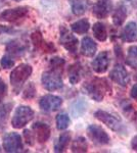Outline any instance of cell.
<instances>
[{
	"instance_id": "1",
	"label": "cell",
	"mask_w": 137,
	"mask_h": 153,
	"mask_svg": "<svg viewBox=\"0 0 137 153\" xmlns=\"http://www.w3.org/2000/svg\"><path fill=\"white\" fill-rule=\"evenodd\" d=\"M82 89L89 97L97 101V102L103 101L104 96H106V92L111 90L109 87V84L101 79H94L90 82H86Z\"/></svg>"
},
{
	"instance_id": "2",
	"label": "cell",
	"mask_w": 137,
	"mask_h": 153,
	"mask_svg": "<svg viewBox=\"0 0 137 153\" xmlns=\"http://www.w3.org/2000/svg\"><path fill=\"white\" fill-rule=\"evenodd\" d=\"M32 71H33L32 66L27 63H22L11 71L9 80H10V84L14 91H19L23 87V85L32 75Z\"/></svg>"
},
{
	"instance_id": "3",
	"label": "cell",
	"mask_w": 137,
	"mask_h": 153,
	"mask_svg": "<svg viewBox=\"0 0 137 153\" xmlns=\"http://www.w3.org/2000/svg\"><path fill=\"white\" fill-rule=\"evenodd\" d=\"M34 117V111L30 106L19 105L14 110L11 118V126L14 129H22Z\"/></svg>"
},
{
	"instance_id": "4",
	"label": "cell",
	"mask_w": 137,
	"mask_h": 153,
	"mask_svg": "<svg viewBox=\"0 0 137 153\" xmlns=\"http://www.w3.org/2000/svg\"><path fill=\"white\" fill-rule=\"evenodd\" d=\"M41 82L43 87L48 91H56L64 87L63 79L58 71H49L42 74Z\"/></svg>"
},
{
	"instance_id": "5",
	"label": "cell",
	"mask_w": 137,
	"mask_h": 153,
	"mask_svg": "<svg viewBox=\"0 0 137 153\" xmlns=\"http://www.w3.org/2000/svg\"><path fill=\"white\" fill-rule=\"evenodd\" d=\"M29 14V9L26 6H19L16 8L6 9L0 13V22H6V23H17L23 21Z\"/></svg>"
},
{
	"instance_id": "6",
	"label": "cell",
	"mask_w": 137,
	"mask_h": 153,
	"mask_svg": "<svg viewBox=\"0 0 137 153\" xmlns=\"http://www.w3.org/2000/svg\"><path fill=\"white\" fill-rule=\"evenodd\" d=\"M94 117L115 132L120 133L124 130V126L122 125L121 120L111 113L103 111V110H97L94 112Z\"/></svg>"
},
{
	"instance_id": "7",
	"label": "cell",
	"mask_w": 137,
	"mask_h": 153,
	"mask_svg": "<svg viewBox=\"0 0 137 153\" xmlns=\"http://www.w3.org/2000/svg\"><path fill=\"white\" fill-rule=\"evenodd\" d=\"M3 149L6 152L16 153L24 149L22 137L17 133H8L3 137Z\"/></svg>"
},
{
	"instance_id": "8",
	"label": "cell",
	"mask_w": 137,
	"mask_h": 153,
	"mask_svg": "<svg viewBox=\"0 0 137 153\" xmlns=\"http://www.w3.org/2000/svg\"><path fill=\"white\" fill-rule=\"evenodd\" d=\"M87 135L89 139L97 145H108L111 141L108 133L97 125L89 126L87 128Z\"/></svg>"
},
{
	"instance_id": "9",
	"label": "cell",
	"mask_w": 137,
	"mask_h": 153,
	"mask_svg": "<svg viewBox=\"0 0 137 153\" xmlns=\"http://www.w3.org/2000/svg\"><path fill=\"white\" fill-rule=\"evenodd\" d=\"M61 36H59V43L64 46V49L71 53H75L78 49V39L75 37L66 27H61L59 29Z\"/></svg>"
},
{
	"instance_id": "10",
	"label": "cell",
	"mask_w": 137,
	"mask_h": 153,
	"mask_svg": "<svg viewBox=\"0 0 137 153\" xmlns=\"http://www.w3.org/2000/svg\"><path fill=\"white\" fill-rule=\"evenodd\" d=\"M63 104V99L55 95H45L39 101V106L44 111H55Z\"/></svg>"
},
{
	"instance_id": "11",
	"label": "cell",
	"mask_w": 137,
	"mask_h": 153,
	"mask_svg": "<svg viewBox=\"0 0 137 153\" xmlns=\"http://www.w3.org/2000/svg\"><path fill=\"white\" fill-rule=\"evenodd\" d=\"M109 78L112 81L117 83L122 87H126L127 84L129 83V75L126 68L121 65H116L114 68L109 73Z\"/></svg>"
},
{
	"instance_id": "12",
	"label": "cell",
	"mask_w": 137,
	"mask_h": 153,
	"mask_svg": "<svg viewBox=\"0 0 137 153\" xmlns=\"http://www.w3.org/2000/svg\"><path fill=\"white\" fill-rule=\"evenodd\" d=\"M32 131L34 132L35 138L38 141V143L40 144H43L45 143L47 140L50 137V127H49L47 124H44V123L38 122L35 123V124L32 126Z\"/></svg>"
},
{
	"instance_id": "13",
	"label": "cell",
	"mask_w": 137,
	"mask_h": 153,
	"mask_svg": "<svg viewBox=\"0 0 137 153\" xmlns=\"http://www.w3.org/2000/svg\"><path fill=\"white\" fill-rule=\"evenodd\" d=\"M93 71L97 74H103L108 71L109 65V53L108 51L99 53L91 63Z\"/></svg>"
},
{
	"instance_id": "14",
	"label": "cell",
	"mask_w": 137,
	"mask_h": 153,
	"mask_svg": "<svg viewBox=\"0 0 137 153\" xmlns=\"http://www.w3.org/2000/svg\"><path fill=\"white\" fill-rule=\"evenodd\" d=\"M112 8V0H98L93 6V14L97 19H106L111 13Z\"/></svg>"
},
{
	"instance_id": "15",
	"label": "cell",
	"mask_w": 137,
	"mask_h": 153,
	"mask_svg": "<svg viewBox=\"0 0 137 153\" xmlns=\"http://www.w3.org/2000/svg\"><path fill=\"white\" fill-rule=\"evenodd\" d=\"M28 49V46L19 40H12L6 45L7 54L11 57H21Z\"/></svg>"
},
{
	"instance_id": "16",
	"label": "cell",
	"mask_w": 137,
	"mask_h": 153,
	"mask_svg": "<svg viewBox=\"0 0 137 153\" xmlns=\"http://www.w3.org/2000/svg\"><path fill=\"white\" fill-rule=\"evenodd\" d=\"M97 45L90 37H85L81 42V53L87 57H92L95 54Z\"/></svg>"
},
{
	"instance_id": "17",
	"label": "cell",
	"mask_w": 137,
	"mask_h": 153,
	"mask_svg": "<svg viewBox=\"0 0 137 153\" xmlns=\"http://www.w3.org/2000/svg\"><path fill=\"white\" fill-rule=\"evenodd\" d=\"M123 39L127 42L137 41V25L134 22H130L126 25L123 31Z\"/></svg>"
},
{
	"instance_id": "18",
	"label": "cell",
	"mask_w": 137,
	"mask_h": 153,
	"mask_svg": "<svg viewBox=\"0 0 137 153\" xmlns=\"http://www.w3.org/2000/svg\"><path fill=\"white\" fill-rule=\"evenodd\" d=\"M72 7V11L75 16H82L88 8V1L87 0H69Z\"/></svg>"
},
{
	"instance_id": "19",
	"label": "cell",
	"mask_w": 137,
	"mask_h": 153,
	"mask_svg": "<svg viewBox=\"0 0 137 153\" xmlns=\"http://www.w3.org/2000/svg\"><path fill=\"white\" fill-rule=\"evenodd\" d=\"M82 75V66L80 63H75L69 68V81L72 85H76L80 82Z\"/></svg>"
},
{
	"instance_id": "20",
	"label": "cell",
	"mask_w": 137,
	"mask_h": 153,
	"mask_svg": "<svg viewBox=\"0 0 137 153\" xmlns=\"http://www.w3.org/2000/svg\"><path fill=\"white\" fill-rule=\"evenodd\" d=\"M71 141V133L64 132L58 137L57 141L54 145V151L55 152H64Z\"/></svg>"
},
{
	"instance_id": "21",
	"label": "cell",
	"mask_w": 137,
	"mask_h": 153,
	"mask_svg": "<svg viewBox=\"0 0 137 153\" xmlns=\"http://www.w3.org/2000/svg\"><path fill=\"white\" fill-rule=\"evenodd\" d=\"M86 109H87V103L83 99L76 100L71 105V112L74 117H80L81 115L84 114Z\"/></svg>"
},
{
	"instance_id": "22",
	"label": "cell",
	"mask_w": 137,
	"mask_h": 153,
	"mask_svg": "<svg viewBox=\"0 0 137 153\" xmlns=\"http://www.w3.org/2000/svg\"><path fill=\"white\" fill-rule=\"evenodd\" d=\"M127 18V8L124 4H121L117 7V9L115 10L113 14V22L116 26H121L125 22Z\"/></svg>"
},
{
	"instance_id": "23",
	"label": "cell",
	"mask_w": 137,
	"mask_h": 153,
	"mask_svg": "<svg viewBox=\"0 0 137 153\" xmlns=\"http://www.w3.org/2000/svg\"><path fill=\"white\" fill-rule=\"evenodd\" d=\"M89 28H90V24H89L88 19H79V21L75 22L74 24H72L71 26L72 31L75 32L76 34H80V35L87 33Z\"/></svg>"
},
{
	"instance_id": "24",
	"label": "cell",
	"mask_w": 137,
	"mask_h": 153,
	"mask_svg": "<svg viewBox=\"0 0 137 153\" xmlns=\"http://www.w3.org/2000/svg\"><path fill=\"white\" fill-rule=\"evenodd\" d=\"M93 34L94 37L100 42L106 41V38H108V32H106V26L103 23H99V22L93 25Z\"/></svg>"
},
{
	"instance_id": "25",
	"label": "cell",
	"mask_w": 137,
	"mask_h": 153,
	"mask_svg": "<svg viewBox=\"0 0 137 153\" xmlns=\"http://www.w3.org/2000/svg\"><path fill=\"white\" fill-rule=\"evenodd\" d=\"M87 148H88V145H87L85 138L83 137H77L72 144L73 152H87Z\"/></svg>"
},
{
	"instance_id": "26",
	"label": "cell",
	"mask_w": 137,
	"mask_h": 153,
	"mask_svg": "<svg viewBox=\"0 0 137 153\" xmlns=\"http://www.w3.org/2000/svg\"><path fill=\"white\" fill-rule=\"evenodd\" d=\"M70 117L68 114L66 113H61L56 117V128L57 130L59 131H63V130H66L67 128L70 126Z\"/></svg>"
},
{
	"instance_id": "27",
	"label": "cell",
	"mask_w": 137,
	"mask_h": 153,
	"mask_svg": "<svg viewBox=\"0 0 137 153\" xmlns=\"http://www.w3.org/2000/svg\"><path fill=\"white\" fill-rule=\"evenodd\" d=\"M10 103H7V104H4L2 106H0V127H4L6 123V120L9 115V112H10V108H11Z\"/></svg>"
},
{
	"instance_id": "28",
	"label": "cell",
	"mask_w": 137,
	"mask_h": 153,
	"mask_svg": "<svg viewBox=\"0 0 137 153\" xmlns=\"http://www.w3.org/2000/svg\"><path fill=\"white\" fill-rule=\"evenodd\" d=\"M127 63L132 68H137V46H131L128 49Z\"/></svg>"
},
{
	"instance_id": "29",
	"label": "cell",
	"mask_w": 137,
	"mask_h": 153,
	"mask_svg": "<svg viewBox=\"0 0 137 153\" xmlns=\"http://www.w3.org/2000/svg\"><path fill=\"white\" fill-rule=\"evenodd\" d=\"M31 41L36 48H42V46H43V44H44L43 37H42V34L39 31H35L32 33Z\"/></svg>"
},
{
	"instance_id": "30",
	"label": "cell",
	"mask_w": 137,
	"mask_h": 153,
	"mask_svg": "<svg viewBox=\"0 0 137 153\" xmlns=\"http://www.w3.org/2000/svg\"><path fill=\"white\" fill-rule=\"evenodd\" d=\"M36 87H35L34 83H29L28 86L25 88L24 92H23V98L24 99H33L36 96Z\"/></svg>"
},
{
	"instance_id": "31",
	"label": "cell",
	"mask_w": 137,
	"mask_h": 153,
	"mask_svg": "<svg viewBox=\"0 0 137 153\" xmlns=\"http://www.w3.org/2000/svg\"><path fill=\"white\" fill-rule=\"evenodd\" d=\"M64 65V58L61 57H54L50 60V68H52V71H61L63 68Z\"/></svg>"
},
{
	"instance_id": "32",
	"label": "cell",
	"mask_w": 137,
	"mask_h": 153,
	"mask_svg": "<svg viewBox=\"0 0 137 153\" xmlns=\"http://www.w3.org/2000/svg\"><path fill=\"white\" fill-rule=\"evenodd\" d=\"M0 63H1L2 68L6 70V68H10L14 65V60L12 59L11 56H9L8 54H6V55H4L3 57L1 58Z\"/></svg>"
},
{
	"instance_id": "33",
	"label": "cell",
	"mask_w": 137,
	"mask_h": 153,
	"mask_svg": "<svg viewBox=\"0 0 137 153\" xmlns=\"http://www.w3.org/2000/svg\"><path fill=\"white\" fill-rule=\"evenodd\" d=\"M24 137H25V140H26V143L30 146H33L34 145V141H35V135L34 133H31L30 130H25L24 131Z\"/></svg>"
},
{
	"instance_id": "34",
	"label": "cell",
	"mask_w": 137,
	"mask_h": 153,
	"mask_svg": "<svg viewBox=\"0 0 137 153\" xmlns=\"http://www.w3.org/2000/svg\"><path fill=\"white\" fill-rule=\"evenodd\" d=\"M6 93H7L6 84L0 78V102H2V100L4 99V97L6 96Z\"/></svg>"
},
{
	"instance_id": "35",
	"label": "cell",
	"mask_w": 137,
	"mask_h": 153,
	"mask_svg": "<svg viewBox=\"0 0 137 153\" xmlns=\"http://www.w3.org/2000/svg\"><path fill=\"white\" fill-rule=\"evenodd\" d=\"M16 33V30L12 28H8L5 26H0V37L3 35H10V34Z\"/></svg>"
},
{
	"instance_id": "36",
	"label": "cell",
	"mask_w": 137,
	"mask_h": 153,
	"mask_svg": "<svg viewBox=\"0 0 137 153\" xmlns=\"http://www.w3.org/2000/svg\"><path fill=\"white\" fill-rule=\"evenodd\" d=\"M131 97L137 101V84H135L131 89Z\"/></svg>"
},
{
	"instance_id": "37",
	"label": "cell",
	"mask_w": 137,
	"mask_h": 153,
	"mask_svg": "<svg viewBox=\"0 0 137 153\" xmlns=\"http://www.w3.org/2000/svg\"><path fill=\"white\" fill-rule=\"evenodd\" d=\"M131 147H132V149H133L134 151H137V136H135V137L132 139Z\"/></svg>"
},
{
	"instance_id": "38",
	"label": "cell",
	"mask_w": 137,
	"mask_h": 153,
	"mask_svg": "<svg viewBox=\"0 0 137 153\" xmlns=\"http://www.w3.org/2000/svg\"><path fill=\"white\" fill-rule=\"evenodd\" d=\"M4 2H5V0H0V8L4 5Z\"/></svg>"
},
{
	"instance_id": "39",
	"label": "cell",
	"mask_w": 137,
	"mask_h": 153,
	"mask_svg": "<svg viewBox=\"0 0 137 153\" xmlns=\"http://www.w3.org/2000/svg\"><path fill=\"white\" fill-rule=\"evenodd\" d=\"M134 78H135V80H137V71H136V74H135V76H134Z\"/></svg>"
},
{
	"instance_id": "40",
	"label": "cell",
	"mask_w": 137,
	"mask_h": 153,
	"mask_svg": "<svg viewBox=\"0 0 137 153\" xmlns=\"http://www.w3.org/2000/svg\"><path fill=\"white\" fill-rule=\"evenodd\" d=\"M14 1H21V0H14Z\"/></svg>"
},
{
	"instance_id": "41",
	"label": "cell",
	"mask_w": 137,
	"mask_h": 153,
	"mask_svg": "<svg viewBox=\"0 0 137 153\" xmlns=\"http://www.w3.org/2000/svg\"><path fill=\"white\" fill-rule=\"evenodd\" d=\"M129 1H131V0H129Z\"/></svg>"
}]
</instances>
